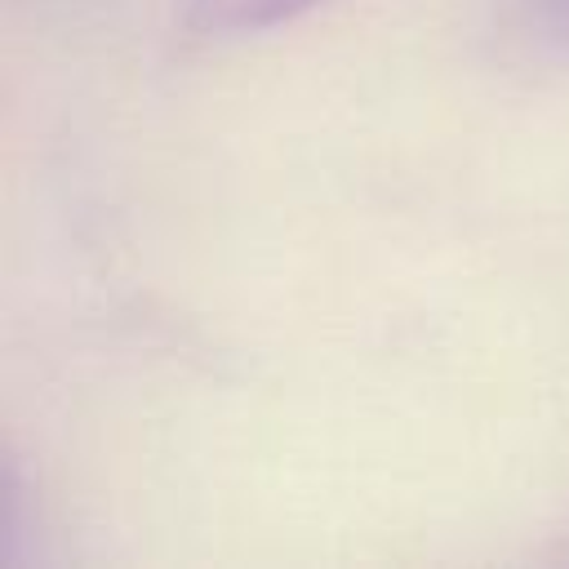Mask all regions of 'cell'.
Segmentation results:
<instances>
[{"label": "cell", "instance_id": "2", "mask_svg": "<svg viewBox=\"0 0 569 569\" xmlns=\"http://www.w3.org/2000/svg\"><path fill=\"white\" fill-rule=\"evenodd\" d=\"M525 13L547 40L569 44V0H525Z\"/></svg>", "mask_w": 569, "mask_h": 569}, {"label": "cell", "instance_id": "1", "mask_svg": "<svg viewBox=\"0 0 569 569\" xmlns=\"http://www.w3.org/2000/svg\"><path fill=\"white\" fill-rule=\"evenodd\" d=\"M325 0H187V27L196 36H253L280 27Z\"/></svg>", "mask_w": 569, "mask_h": 569}]
</instances>
